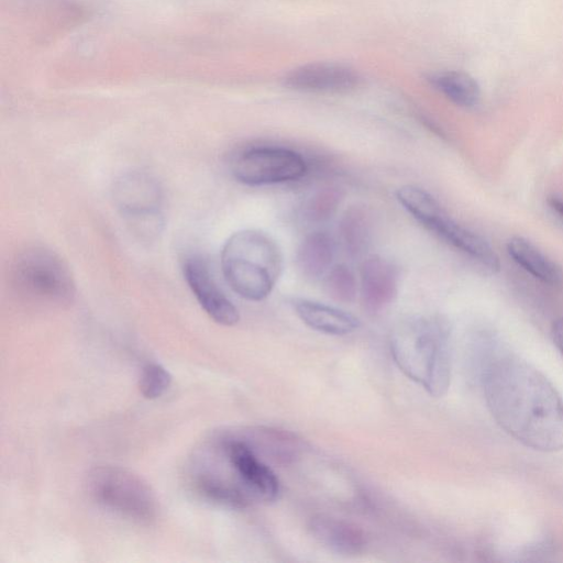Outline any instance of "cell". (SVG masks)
Returning <instances> with one entry per match:
<instances>
[{
	"mask_svg": "<svg viewBox=\"0 0 563 563\" xmlns=\"http://www.w3.org/2000/svg\"><path fill=\"white\" fill-rule=\"evenodd\" d=\"M483 386L505 432L536 451L563 450V399L534 366L516 355H498L487 365Z\"/></svg>",
	"mask_w": 563,
	"mask_h": 563,
	"instance_id": "6da1fadb",
	"label": "cell"
},
{
	"mask_svg": "<svg viewBox=\"0 0 563 563\" xmlns=\"http://www.w3.org/2000/svg\"><path fill=\"white\" fill-rule=\"evenodd\" d=\"M451 330L439 316H411L390 332L389 349L398 368L432 397L451 383Z\"/></svg>",
	"mask_w": 563,
	"mask_h": 563,
	"instance_id": "7a4b0ae2",
	"label": "cell"
},
{
	"mask_svg": "<svg viewBox=\"0 0 563 563\" xmlns=\"http://www.w3.org/2000/svg\"><path fill=\"white\" fill-rule=\"evenodd\" d=\"M283 253L267 233L245 229L234 232L221 250V269L230 288L250 301L273 291L283 271Z\"/></svg>",
	"mask_w": 563,
	"mask_h": 563,
	"instance_id": "3957f363",
	"label": "cell"
},
{
	"mask_svg": "<svg viewBox=\"0 0 563 563\" xmlns=\"http://www.w3.org/2000/svg\"><path fill=\"white\" fill-rule=\"evenodd\" d=\"M9 282L20 297L35 303L66 306L76 296V284L67 264L42 245L26 246L14 255Z\"/></svg>",
	"mask_w": 563,
	"mask_h": 563,
	"instance_id": "277c9868",
	"label": "cell"
},
{
	"mask_svg": "<svg viewBox=\"0 0 563 563\" xmlns=\"http://www.w3.org/2000/svg\"><path fill=\"white\" fill-rule=\"evenodd\" d=\"M396 199L413 219L445 243L490 271L499 268L498 256L489 243L450 218L430 192L405 185L396 190Z\"/></svg>",
	"mask_w": 563,
	"mask_h": 563,
	"instance_id": "5b68a950",
	"label": "cell"
},
{
	"mask_svg": "<svg viewBox=\"0 0 563 563\" xmlns=\"http://www.w3.org/2000/svg\"><path fill=\"white\" fill-rule=\"evenodd\" d=\"M88 489L103 507L139 523L157 517V499L148 484L133 472L119 466H98L88 475Z\"/></svg>",
	"mask_w": 563,
	"mask_h": 563,
	"instance_id": "8992f818",
	"label": "cell"
},
{
	"mask_svg": "<svg viewBox=\"0 0 563 563\" xmlns=\"http://www.w3.org/2000/svg\"><path fill=\"white\" fill-rule=\"evenodd\" d=\"M230 170L241 184L265 186L299 180L309 172V165L290 148L251 146L233 155Z\"/></svg>",
	"mask_w": 563,
	"mask_h": 563,
	"instance_id": "52a82bcc",
	"label": "cell"
},
{
	"mask_svg": "<svg viewBox=\"0 0 563 563\" xmlns=\"http://www.w3.org/2000/svg\"><path fill=\"white\" fill-rule=\"evenodd\" d=\"M113 200L121 214L139 233L152 235L158 232L163 192L153 176L144 172L122 175L114 184Z\"/></svg>",
	"mask_w": 563,
	"mask_h": 563,
	"instance_id": "ba28073f",
	"label": "cell"
},
{
	"mask_svg": "<svg viewBox=\"0 0 563 563\" xmlns=\"http://www.w3.org/2000/svg\"><path fill=\"white\" fill-rule=\"evenodd\" d=\"M221 445L239 483L251 498L266 503L278 498V477L240 435L223 439Z\"/></svg>",
	"mask_w": 563,
	"mask_h": 563,
	"instance_id": "9c48e42d",
	"label": "cell"
},
{
	"mask_svg": "<svg viewBox=\"0 0 563 563\" xmlns=\"http://www.w3.org/2000/svg\"><path fill=\"white\" fill-rule=\"evenodd\" d=\"M183 274L196 300L214 322L225 327L239 322V310L219 287L203 258L196 255L187 257Z\"/></svg>",
	"mask_w": 563,
	"mask_h": 563,
	"instance_id": "30bf717a",
	"label": "cell"
},
{
	"mask_svg": "<svg viewBox=\"0 0 563 563\" xmlns=\"http://www.w3.org/2000/svg\"><path fill=\"white\" fill-rule=\"evenodd\" d=\"M362 79L353 68L329 62H317L291 69L284 78L286 87L316 93H347L360 87Z\"/></svg>",
	"mask_w": 563,
	"mask_h": 563,
	"instance_id": "8fae6325",
	"label": "cell"
},
{
	"mask_svg": "<svg viewBox=\"0 0 563 563\" xmlns=\"http://www.w3.org/2000/svg\"><path fill=\"white\" fill-rule=\"evenodd\" d=\"M361 301L369 314L384 311L398 292L397 268L379 255L365 257L360 267Z\"/></svg>",
	"mask_w": 563,
	"mask_h": 563,
	"instance_id": "7c38bea8",
	"label": "cell"
},
{
	"mask_svg": "<svg viewBox=\"0 0 563 563\" xmlns=\"http://www.w3.org/2000/svg\"><path fill=\"white\" fill-rule=\"evenodd\" d=\"M240 437L260 457L280 466L296 463L305 449L302 440L296 433L276 427H254Z\"/></svg>",
	"mask_w": 563,
	"mask_h": 563,
	"instance_id": "4fadbf2b",
	"label": "cell"
},
{
	"mask_svg": "<svg viewBox=\"0 0 563 563\" xmlns=\"http://www.w3.org/2000/svg\"><path fill=\"white\" fill-rule=\"evenodd\" d=\"M309 530L321 545L340 555H357L366 544L364 531L344 519L317 515L310 519Z\"/></svg>",
	"mask_w": 563,
	"mask_h": 563,
	"instance_id": "5bb4252c",
	"label": "cell"
},
{
	"mask_svg": "<svg viewBox=\"0 0 563 563\" xmlns=\"http://www.w3.org/2000/svg\"><path fill=\"white\" fill-rule=\"evenodd\" d=\"M298 318L310 329L329 335H346L360 328V320L336 307L309 299L292 302Z\"/></svg>",
	"mask_w": 563,
	"mask_h": 563,
	"instance_id": "9a60e30c",
	"label": "cell"
},
{
	"mask_svg": "<svg viewBox=\"0 0 563 563\" xmlns=\"http://www.w3.org/2000/svg\"><path fill=\"white\" fill-rule=\"evenodd\" d=\"M334 255L335 243L331 235L323 231H314L300 242L296 253V265L305 278L318 279L331 269Z\"/></svg>",
	"mask_w": 563,
	"mask_h": 563,
	"instance_id": "2e32d148",
	"label": "cell"
},
{
	"mask_svg": "<svg viewBox=\"0 0 563 563\" xmlns=\"http://www.w3.org/2000/svg\"><path fill=\"white\" fill-rule=\"evenodd\" d=\"M507 252L517 265L540 282L548 285L562 283L561 267L530 241L514 236L507 242Z\"/></svg>",
	"mask_w": 563,
	"mask_h": 563,
	"instance_id": "e0dca14e",
	"label": "cell"
},
{
	"mask_svg": "<svg viewBox=\"0 0 563 563\" xmlns=\"http://www.w3.org/2000/svg\"><path fill=\"white\" fill-rule=\"evenodd\" d=\"M339 238L351 258H360L367 252L372 240V221L364 206H351L339 222Z\"/></svg>",
	"mask_w": 563,
	"mask_h": 563,
	"instance_id": "ac0fdd59",
	"label": "cell"
},
{
	"mask_svg": "<svg viewBox=\"0 0 563 563\" xmlns=\"http://www.w3.org/2000/svg\"><path fill=\"white\" fill-rule=\"evenodd\" d=\"M195 485L207 499L233 509H244L252 500L240 485L229 483L214 474L199 473Z\"/></svg>",
	"mask_w": 563,
	"mask_h": 563,
	"instance_id": "d6986e66",
	"label": "cell"
},
{
	"mask_svg": "<svg viewBox=\"0 0 563 563\" xmlns=\"http://www.w3.org/2000/svg\"><path fill=\"white\" fill-rule=\"evenodd\" d=\"M433 86L451 102L463 108L477 104L481 90L476 80L463 71L450 70L440 73L431 79Z\"/></svg>",
	"mask_w": 563,
	"mask_h": 563,
	"instance_id": "ffe728a7",
	"label": "cell"
},
{
	"mask_svg": "<svg viewBox=\"0 0 563 563\" xmlns=\"http://www.w3.org/2000/svg\"><path fill=\"white\" fill-rule=\"evenodd\" d=\"M343 192L336 187H323L312 194L303 206V217L310 223H324L338 211Z\"/></svg>",
	"mask_w": 563,
	"mask_h": 563,
	"instance_id": "44dd1931",
	"label": "cell"
},
{
	"mask_svg": "<svg viewBox=\"0 0 563 563\" xmlns=\"http://www.w3.org/2000/svg\"><path fill=\"white\" fill-rule=\"evenodd\" d=\"M323 284L328 296L338 302L349 303L356 297L357 282L352 269L345 264L332 266Z\"/></svg>",
	"mask_w": 563,
	"mask_h": 563,
	"instance_id": "7402d4cb",
	"label": "cell"
},
{
	"mask_svg": "<svg viewBox=\"0 0 563 563\" xmlns=\"http://www.w3.org/2000/svg\"><path fill=\"white\" fill-rule=\"evenodd\" d=\"M170 373L161 364L148 363L141 372L139 388L143 397L156 399L162 397L170 387Z\"/></svg>",
	"mask_w": 563,
	"mask_h": 563,
	"instance_id": "603a6c76",
	"label": "cell"
},
{
	"mask_svg": "<svg viewBox=\"0 0 563 563\" xmlns=\"http://www.w3.org/2000/svg\"><path fill=\"white\" fill-rule=\"evenodd\" d=\"M551 334L555 346L563 355V317L553 323Z\"/></svg>",
	"mask_w": 563,
	"mask_h": 563,
	"instance_id": "cb8c5ba5",
	"label": "cell"
},
{
	"mask_svg": "<svg viewBox=\"0 0 563 563\" xmlns=\"http://www.w3.org/2000/svg\"><path fill=\"white\" fill-rule=\"evenodd\" d=\"M548 205L552 211L563 220V198L558 196H551L548 199Z\"/></svg>",
	"mask_w": 563,
	"mask_h": 563,
	"instance_id": "d4e9b609",
	"label": "cell"
}]
</instances>
